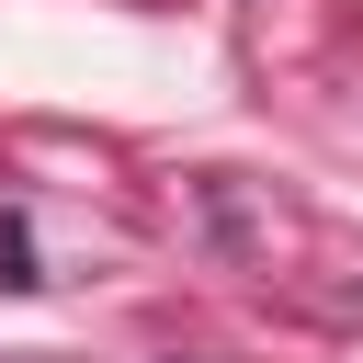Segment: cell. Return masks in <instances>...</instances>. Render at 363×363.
<instances>
[{
    "label": "cell",
    "mask_w": 363,
    "mask_h": 363,
    "mask_svg": "<svg viewBox=\"0 0 363 363\" xmlns=\"http://www.w3.org/2000/svg\"><path fill=\"white\" fill-rule=\"evenodd\" d=\"M45 272H34V227L23 216H0V295H34Z\"/></svg>",
    "instance_id": "6da1fadb"
}]
</instances>
